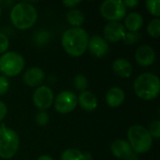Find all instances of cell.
Returning a JSON list of instances; mask_svg holds the SVG:
<instances>
[{
    "label": "cell",
    "instance_id": "obj_1",
    "mask_svg": "<svg viewBox=\"0 0 160 160\" xmlns=\"http://www.w3.org/2000/svg\"><path fill=\"white\" fill-rule=\"evenodd\" d=\"M88 40L89 35L83 28L72 27L63 33L61 43L68 54L79 57L87 50Z\"/></svg>",
    "mask_w": 160,
    "mask_h": 160
},
{
    "label": "cell",
    "instance_id": "obj_2",
    "mask_svg": "<svg viewBox=\"0 0 160 160\" xmlns=\"http://www.w3.org/2000/svg\"><path fill=\"white\" fill-rule=\"evenodd\" d=\"M10 21L12 24L20 29L26 30L31 28L38 20V11L29 2H19L10 10Z\"/></svg>",
    "mask_w": 160,
    "mask_h": 160
},
{
    "label": "cell",
    "instance_id": "obj_3",
    "mask_svg": "<svg viewBox=\"0 0 160 160\" xmlns=\"http://www.w3.org/2000/svg\"><path fill=\"white\" fill-rule=\"evenodd\" d=\"M134 92L142 100H153L160 93L159 78L150 72L138 76L133 84Z\"/></svg>",
    "mask_w": 160,
    "mask_h": 160
},
{
    "label": "cell",
    "instance_id": "obj_4",
    "mask_svg": "<svg viewBox=\"0 0 160 160\" xmlns=\"http://www.w3.org/2000/svg\"><path fill=\"white\" fill-rule=\"evenodd\" d=\"M128 142L135 154L147 153L153 145V138L148 129L141 125H133L128 128Z\"/></svg>",
    "mask_w": 160,
    "mask_h": 160
},
{
    "label": "cell",
    "instance_id": "obj_5",
    "mask_svg": "<svg viewBox=\"0 0 160 160\" xmlns=\"http://www.w3.org/2000/svg\"><path fill=\"white\" fill-rule=\"evenodd\" d=\"M20 147V138L18 133L7 128L4 124L0 127V158L3 159L12 158Z\"/></svg>",
    "mask_w": 160,
    "mask_h": 160
},
{
    "label": "cell",
    "instance_id": "obj_6",
    "mask_svg": "<svg viewBox=\"0 0 160 160\" xmlns=\"http://www.w3.org/2000/svg\"><path fill=\"white\" fill-rule=\"evenodd\" d=\"M25 61L17 52H7L0 57V72L5 77H15L24 68Z\"/></svg>",
    "mask_w": 160,
    "mask_h": 160
},
{
    "label": "cell",
    "instance_id": "obj_7",
    "mask_svg": "<svg viewBox=\"0 0 160 160\" xmlns=\"http://www.w3.org/2000/svg\"><path fill=\"white\" fill-rule=\"evenodd\" d=\"M102 17L109 22H120L127 15V8L121 0H106L99 8Z\"/></svg>",
    "mask_w": 160,
    "mask_h": 160
},
{
    "label": "cell",
    "instance_id": "obj_8",
    "mask_svg": "<svg viewBox=\"0 0 160 160\" xmlns=\"http://www.w3.org/2000/svg\"><path fill=\"white\" fill-rule=\"evenodd\" d=\"M54 109L62 114H68L73 112L78 105V98L71 91L60 92L53 100Z\"/></svg>",
    "mask_w": 160,
    "mask_h": 160
},
{
    "label": "cell",
    "instance_id": "obj_9",
    "mask_svg": "<svg viewBox=\"0 0 160 160\" xmlns=\"http://www.w3.org/2000/svg\"><path fill=\"white\" fill-rule=\"evenodd\" d=\"M53 92L46 85H40L37 87L33 94V102L39 111H46L49 109L53 104Z\"/></svg>",
    "mask_w": 160,
    "mask_h": 160
},
{
    "label": "cell",
    "instance_id": "obj_10",
    "mask_svg": "<svg viewBox=\"0 0 160 160\" xmlns=\"http://www.w3.org/2000/svg\"><path fill=\"white\" fill-rule=\"evenodd\" d=\"M87 49L89 50L90 53L97 58L104 57L110 50L108 41L99 35H94L89 37Z\"/></svg>",
    "mask_w": 160,
    "mask_h": 160
},
{
    "label": "cell",
    "instance_id": "obj_11",
    "mask_svg": "<svg viewBox=\"0 0 160 160\" xmlns=\"http://www.w3.org/2000/svg\"><path fill=\"white\" fill-rule=\"evenodd\" d=\"M126 32L124 24L120 22H109L103 29L104 38L110 42L122 40Z\"/></svg>",
    "mask_w": 160,
    "mask_h": 160
},
{
    "label": "cell",
    "instance_id": "obj_12",
    "mask_svg": "<svg viewBox=\"0 0 160 160\" xmlns=\"http://www.w3.org/2000/svg\"><path fill=\"white\" fill-rule=\"evenodd\" d=\"M111 151L112 155L119 159L130 160L134 158L135 153L132 151L129 143L126 140H115L111 145Z\"/></svg>",
    "mask_w": 160,
    "mask_h": 160
},
{
    "label": "cell",
    "instance_id": "obj_13",
    "mask_svg": "<svg viewBox=\"0 0 160 160\" xmlns=\"http://www.w3.org/2000/svg\"><path fill=\"white\" fill-rule=\"evenodd\" d=\"M135 60L142 67H149L156 60V52L149 45L140 46L135 52Z\"/></svg>",
    "mask_w": 160,
    "mask_h": 160
},
{
    "label": "cell",
    "instance_id": "obj_14",
    "mask_svg": "<svg viewBox=\"0 0 160 160\" xmlns=\"http://www.w3.org/2000/svg\"><path fill=\"white\" fill-rule=\"evenodd\" d=\"M45 79L44 71L38 67H33L25 70L22 75L23 82L29 87H38Z\"/></svg>",
    "mask_w": 160,
    "mask_h": 160
},
{
    "label": "cell",
    "instance_id": "obj_15",
    "mask_svg": "<svg viewBox=\"0 0 160 160\" xmlns=\"http://www.w3.org/2000/svg\"><path fill=\"white\" fill-rule=\"evenodd\" d=\"M112 70L113 72L121 78H129L132 74L133 68L131 63L126 58H117L112 63Z\"/></svg>",
    "mask_w": 160,
    "mask_h": 160
},
{
    "label": "cell",
    "instance_id": "obj_16",
    "mask_svg": "<svg viewBox=\"0 0 160 160\" xmlns=\"http://www.w3.org/2000/svg\"><path fill=\"white\" fill-rule=\"evenodd\" d=\"M78 103L81 108L86 112H93L98 107V98L91 91L85 90L81 92L78 97Z\"/></svg>",
    "mask_w": 160,
    "mask_h": 160
},
{
    "label": "cell",
    "instance_id": "obj_17",
    "mask_svg": "<svg viewBox=\"0 0 160 160\" xmlns=\"http://www.w3.org/2000/svg\"><path fill=\"white\" fill-rule=\"evenodd\" d=\"M125 92L117 86L110 88L106 94V102L111 108H118L125 101Z\"/></svg>",
    "mask_w": 160,
    "mask_h": 160
},
{
    "label": "cell",
    "instance_id": "obj_18",
    "mask_svg": "<svg viewBox=\"0 0 160 160\" xmlns=\"http://www.w3.org/2000/svg\"><path fill=\"white\" fill-rule=\"evenodd\" d=\"M143 24V18L138 12H131L125 17V29L128 32H139Z\"/></svg>",
    "mask_w": 160,
    "mask_h": 160
},
{
    "label": "cell",
    "instance_id": "obj_19",
    "mask_svg": "<svg viewBox=\"0 0 160 160\" xmlns=\"http://www.w3.org/2000/svg\"><path fill=\"white\" fill-rule=\"evenodd\" d=\"M84 14L80 9L72 8L67 13V21L73 27H81L84 22Z\"/></svg>",
    "mask_w": 160,
    "mask_h": 160
},
{
    "label": "cell",
    "instance_id": "obj_20",
    "mask_svg": "<svg viewBox=\"0 0 160 160\" xmlns=\"http://www.w3.org/2000/svg\"><path fill=\"white\" fill-rule=\"evenodd\" d=\"M61 160H85V156L78 149L68 148L62 153Z\"/></svg>",
    "mask_w": 160,
    "mask_h": 160
},
{
    "label": "cell",
    "instance_id": "obj_21",
    "mask_svg": "<svg viewBox=\"0 0 160 160\" xmlns=\"http://www.w3.org/2000/svg\"><path fill=\"white\" fill-rule=\"evenodd\" d=\"M51 39V34L49 31L45 30V29H41L38 30L35 35H34V42L36 45L38 46H44L46 45Z\"/></svg>",
    "mask_w": 160,
    "mask_h": 160
},
{
    "label": "cell",
    "instance_id": "obj_22",
    "mask_svg": "<svg viewBox=\"0 0 160 160\" xmlns=\"http://www.w3.org/2000/svg\"><path fill=\"white\" fill-rule=\"evenodd\" d=\"M147 33L154 38H158L160 36V20L156 18L147 24Z\"/></svg>",
    "mask_w": 160,
    "mask_h": 160
},
{
    "label": "cell",
    "instance_id": "obj_23",
    "mask_svg": "<svg viewBox=\"0 0 160 160\" xmlns=\"http://www.w3.org/2000/svg\"><path fill=\"white\" fill-rule=\"evenodd\" d=\"M73 84L76 90L80 92H83L88 87V80L83 74H78L74 77Z\"/></svg>",
    "mask_w": 160,
    "mask_h": 160
},
{
    "label": "cell",
    "instance_id": "obj_24",
    "mask_svg": "<svg viewBox=\"0 0 160 160\" xmlns=\"http://www.w3.org/2000/svg\"><path fill=\"white\" fill-rule=\"evenodd\" d=\"M147 10L156 18L160 16V0H148L145 3Z\"/></svg>",
    "mask_w": 160,
    "mask_h": 160
},
{
    "label": "cell",
    "instance_id": "obj_25",
    "mask_svg": "<svg viewBox=\"0 0 160 160\" xmlns=\"http://www.w3.org/2000/svg\"><path fill=\"white\" fill-rule=\"evenodd\" d=\"M123 40L126 44L132 45L141 40V34L139 32H126Z\"/></svg>",
    "mask_w": 160,
    "mask_h": 160
},
{
    "label": "cell",
    "instance_id": "obj_26",
    "mask_svg": "<svg viewBox=\"0 0 160 160\" xmlns=\"http://www.w3.org/2000/svg\"><path fill=\"white\" fill-rule=\"evenodd\" d=\"M49 120H50V117H49V114L46 112V111L38 112L35 117V121L37 125L39 127H45L49 123Z\"/></svg>",
    "mask_w": 160,
    "mask_h": 160
},
{
    "label": "cell",
    "instance_id": "obj_27",
    "mask_svg": "<svg viewBox=\"0 0 160 160\" xmlns=\"http://www.w3.org/2000/svg\"><path fill=\"white\" fill-rule=\"evenodd\" d=\"M150 135L152 136V138L155 139H159L160 137V121L159 120H156L153 123H151L149 129H148Z\"/></svg>",
    "mask_w": 160,
    "mask_h": 160
},
{
    "label": "cell",
    "instance_id": "obj_28",
    "mask_svg": "<svg viewBox=\"0 0 160 160\" xmlns=\"http://www.w3.org/2000/svg\"><path fill=\"white\" fill-rule=\"evenodd\" d=\"M9 47V39L8 38L0 32V54H3L8 52V49Z\"/></svg>",
    "mask_w": 160,
    "mask_h": 160
},
{
    "label": "cell",
    "instance_id": "obj_29",
    "mask_svg": "<svg viewBox=\"0 0 160 160\" xmlns=\"http://www.w3.org/2000/svg\"><path fill=\"white\" fill-rule=\"evenodd\" d=\"M9 89V82L7 77L0 76V96L5 95Z\"/></svg>",
    "mask_w": 160,
    "mask_h": 160
},
{
    "label": "cell",
    "instance_id": "obj_30",
    "mask_svg": "<svg viewBox=\"0 0 160 160\" xmlns=\"http://www.w3.org/2000/svg\"><path fill=\"white\" fill-rule=\"evenodd\" d=\"M80 4H81L80 0H66V1H63V5L66 6L67 8H71V9L76 8L77 6H79Z\"/></svg>",
    "mask_w": 160,
    "mask_h": 160
},
{
    "label": "cell",
    "instance_id": "obj_31",
    "mask_svg": "<svg viewBox=\"0 0 160 160\" xmlns=\"http://www.w3.org/2000/svg\"><path fill=\"white\" fill-rule=\"evenodd\" d=\"M8 113V108H7V105L0 100V122L6 117Z\"/></svg>",
    "mask_w": 160,
    "mask_h": 160
},
{
    "label": "cell",
    "instance_id": "obj_32",
    "mask_svg": "<svg viewBox=\"0 0 160 160\" xmlns=\"http://www.w3.org/2000/svg\"><path fill=\"white\" fill-rule=\"evenodd\" d=\"M124 5L126 6V8H135L138 5H139V1L138 0H126L123 1Z\"/></svg>",
    "mask_w": 160,
    "mask_h": 160
},
{
    "label": "cell",
    "instance_id": "obj_33",
    "mask_svg": "<svg viewBox=\"0 0 160 160\" xmlns=\"http://www.w3.org/2000/svg\"><path fill=\"white\" fill-rule=\"evenodd\" d=\"M37 160H54V159H53L52 157H50V156H47V155H42V156H40V157H38Z\"/></svg>",
    "mask_w": 160,
    "mask_h": 160
},
{
    "label": "cell",
    "instance_id": "obj_34",
    "mask_svg": "<svg viewBox=\"0 0 160 160\" xmlns=\"http://www.w3.org/2000/svg\"><path fill=\"white\" fill-rule=\"evenodd\" d=\"M1 13H2V8H1V6H0V16H1Z\"/></svg>",
    "mask_w": 160,
    "mask_h": 160
}]
</instances>
